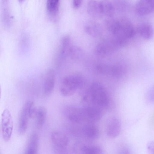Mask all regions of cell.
I'll list each match as a JSON object with an SVG mask.
<instances>
[{"label":"cell","mask_w":154,"mask_h":154,"mask_svg":"<svg viewBox=\"0 0 154 154\" xmlns=\"http://www.w3.org/2000/svg\"><path fill=\"white\" fill-rule=\"evenodd\" d=\"M154 10V0H140L135 7L137 14L143 16L150 14Z\"/></svg>","instance_id":"10"},{"label":"cell","mask_w":154,"mask_h":154,"mask_svg":"<svg viewBox=\"0 0 154 154\" xmlns=\"http://www.w3.org/2000/svg\"><path fill=\"white\" fill-rule=\"evenodd\" d=\"M88 91L92 102L94 104L102 106L108 104L109 98L108 93L100 83L97 82L92 83Z\"/></svg>","instance_id":"3"},{"label":"cell","mask_w":154,"mask_h":154,"mask_svg":"<svg viewBox=\"0 0 154 154\" xmlns=\"http://www.w3.org/2000/svg\"><path fill=\"white\" fill-rule=\"evenodd\" d=\"M64 116L69 121L74 123H80L84 119L81 109L72 105L65 106L63 110Z\"/></svg>","instance_id":"8"},{"label":"cell","mask_w":154,"mask_h":154,"mask_svg":"<svg viewBox=\"0 0 154 154\" xmlns=\"http://www.w3.org/2000/svg\"><path fill=\"white\" fill-rule=\"evenodd\" d=\"M82 0H73V5L74 8H78L81 6Z\"/></svg>","instance_id":"25"},{"label":"cell","mask_w":154,"mask_h":154,"mask_svg":"<svg viewBox=\"0 0 154 154\" xmlns=\"http://www.w3.org/2000/svg\"><path fill=\"white\" fill-rule=\"evenodd\" d=\"M1 125L4 140L8 141L11 137L13 129V121L9 110L6 109L2 114Z\"/></svg>","instance_id":"5"},{"label":"cell","mask_w":154,"mask_h":154,"mask_svg":"<svg viewBox=\"0 0 154 154\" xmlns=\"http://www.w3.org/2000/svg\"><path fill=\"white\" fill-rule=\"evenodd\" d=\"M55 73L52 69L46 72L44 84V92L46 95L51 94L53 91L55 82Z\"/></svg>","instance_id":"14"},{"label":"cell","mask_w":154,"mask_h":154,"mask_svg":"<svg viewBox=\"0 0 154 154\" xmlns=\"http://www.w3.org/2000/svg\"><path fill=\"white\" fill-rule=\"evenodd\" d=\"M121 128V122L116 117H111L106 122V133L108 136L110 138H115L118 136L120 132Z\"/></svg>","instance_id":"9"},{"label":"cell","mask_w":154,"mask_h":154,"mask_svg":"<svg viewBox=\"0 0 154 154\" xmlns=\"http://www.w3.org/2000/svg\"><path fill=\"white\" fill-rule=\"evenodd\" d=\"M101 10L103 15L112 17L115 14V9L112 3L107 0L100 2Z\"/></svg>","instance_id":"22"},{"label":"cell","mask_w":154,"mask_h":154,"mask_svg":"<svg viewBox=\"0 0 154 154\" xmlns=\"http://www.w3.org/2000/svg\"><path fill=\"white\" fill-rule=\"evenodd\" d=\"M71 38L69 36L66 35L62 38L60 51L61 57L63 59L68 56V53L71 46Z\"/></svg>","instance_id":"23"},{"label":"cell","mask_w":154,"mask_h":154,"mask_svg":"<svg viewBox=\"0 0 154 154\" xmlns=\"http://www.w3.org/2000/svg\"><path fill=\"white\" fill-rule=\"evenodd\" d=\"M74 152L76 153L83 154H101L103 151L99 146L84 145L80 142L74 144L73 147Z\"/></svg>","instance_id":"12"},{"label":"cell","mask_w":154,"mask_h":154,"mask_svg":"<svg viewBox=\"0 0 154 154\" xmlns=\"http://www.w3.org/2000/svg\"><path fill=\"white\" fill-rule=\"evenodd\" d=\"M82 130L83 135L89 140H96L99 137V130L98 128L95 125L91 124L86 125L83 127Z\"/></svg>","instance_id":"18"},{"label":"cell","mask_w":154,"mask_h":154,"mask_svg":"<svg viewBox=\"0 0 154 154\" xmlns=\"http://www.w3.org/2000/svg\"><path fill=\"white\" fill-rule=\"evenodd\" d=\"M137 30L140 36L145 39H150L152 37L153 28L149 23L143 22L140 23L137 27Z\"/></svg>","instance_id":"19"},{"label":"cell","mask_w":154,"mask_h":154,"mask_svg":"<svg viewBox=\"0 0 154 154\" xmlns=\"http://www.w3.org/2000/svg\"><path fill=\"white\" fill-rule=\"evenodd\" d=\"M109 19L106 23L112 36L127 40L134 36L135 30L129 19L125 17Z\"/></svg>","instance_id":"1"},{"label":"cell","mask_w":154,"mask_h":154,"mask_svg":"<svg viewBox=\"0 0 154 154\" xmlns=\"http://www.w3.org/2000/svg\"><path fill=\"white\" fill-rule=\"evenodd\" d=\"M39 138L38 134L32 133L29 139L26 149V153L36 154L38 152L39 146Z\"/></svg>","instance_id":"20"},{"label":"cell","mask_w":154,"mask_h":154,"mask_svg":"<svg viewBox=\"0 0 154 154\" xmlns=\"http://www.w3.org/2000/svg\"><path fill=\"white\" fill-rule=\"evenodd\" d=\"M83 119L92 122L100 120L102 116L100 109L94 106H87L81 109Z\"/></svg>","instance_id":"13"},{"label":"cell","mask_w":154,"mask_h":154,"mask_svg":"<svg viewBox=\"0 0 154 154\" xmlns=\"http://www.w3.org/2000/svg\"><path fill=\"white\" fill-rule=\"evenodd\" d=\"M97 68L99 70L104 73H109L116 77H119L124 74V67L121 64H116L112 66L101 65Z\"/></svg>","instance_id":"11"},{"label":"cell","mask_w":154,"mask_h":154,"mask_svg":"<svg viewBox=\"0 0 154 154\" xmlns=\"http://www.w3.org/2000/svg\"><path fill=\"white\" fill-rule=\"evenodd\" d=\"M87 10L89 15L94 19H100L103 15L100 2L96 1H90L88 3Z\"/></svg>","instance_id":"17"},{"label":"cell","mask_w":154,"mask_h":154,"mask_svg":"<svg viewBox=\"0 0 154 154\" xmlns=\"http://www.w3.org/2000/svg\"><path fill=\"white\" fill-rule=\"evenodd\" d=\"M51 139L54 145V149L65 151L69 143L67 136L63 133L55 131L51 134Z\"/></svg>","instance_id":"7"},{"label":"cell","mask_w":154,"mask_h":154,"mask_svg":"<svg viewBox=\"0 0 154 154\" xmlns=\"http://www.w3.org/2000/svg\"><path fill=\"white\" fill-rule=\"evenodd\" d=\"M83 55L82 49L77 46L72 45L69 50L68 56L75 61H78L82 58Z\"/></svg>","instance_id":"24"},{"label":"cell","mask_w":154,"mask_h":154,"mask_svg":"<svg viewBox=\"0 0 154 154\" xmlns=\"http://www.w3.org/2000/svg\"><path fill=\"white\" fill-rule=\"evenodd\" d=\"M127 41V40L112 36L100 42L96 47V51L100 54H107L124 46Z\"/></svg>","instance_id":"4"},{"label":"cell","mask_w":154,"mask_h":154,"mask_svg":"<svg viewBox=\"0 0 154 154\" xmlns=\"http://www.w3.org/2000/svg\"><path fill=\"white\" fill-rule=\"evenodd\" d=\"M33 103L29 101L24 106L20 113L18 125V130L20 134H23L26 131L28 126L29 119L30 116V111Z\"/></svg>","instance_id":"6"},{"label":"cell","mask_w":154,"mask_h":154,"mask_svg":"<svg viewBox=\"0 0 154 154\" xmlns=\"http://www.w3.org/2000/svg\"><path fill=\"white\" fill-rule=\"evenodd\" d=\"M85 83L84 78L79 74L67 76L62 79L60 87V91L65 97L73 95L77 89L82 87Z\"/></svg>","instance_id":"2"},{"label":"cell","mask_w":154,"mask_h":154,"mask_svg":"<svg viewBox=\"0 0 154 154\" xmlns=\"http://www.w3.org/2000/svg\"><path fill=\"white\" fill-rule=\"evenodd\" d=\"M1 85L0 84V99L1 98Z\"/></svg>","instance_id":"26"},{"label":"cell","mask_w":154,"mask_h":154,"mask_svg":"<svg viewBox=\"0 0 154 154\" xmlns=\"http://www.w3.org/2000/svg\"><path fill=\"white\" fill-rule=\"evenodd\" d=\"M24 0H18V1H19V2H22Z\"/></svg>","instance_id":"27"},{"label":"cell","mask_w":154,"mask_h":154,"mask_svg":"<svg viewBox=\"0 0 154 154\" xmlns=\"http://www.w3.org/2000/svg\"><path fill=\"white\" fill-rule=\"evenodd\" d=\"M60 0H47V10L49 17L54 22L58 18Z\"/></svg>","instance_id":"16"},{"label":"cell","mask_w":154,"mask_h":154,"mask_svg":"<svg viewBox=\"0 0 154 154\" xmlns=\"http://www.w3.org/2000/svg\"><path fill=\"white\" fill-rule=\"evenodd\" d=\"M85 30L88 35L94 37H100L103 33V29L101 25L93 20L89 21L86 23Z\"/></svg>","instance_id":"15"},{"label":"cell","mask_w":154,"mask_h":154,"mask_svg":"<svg viewBox=\"0 0 154 154\" xmlns=\"http://www.w3.org/2000/svg\"><path fill=\"white\" fill-rule=\"evenodd\" d=\"M47 115L46 108L43 106H39L36 109L35 116L36 125L38 128L42 127L45 121Z\"/></svg>","instance_id":"21"}]
</instances>
